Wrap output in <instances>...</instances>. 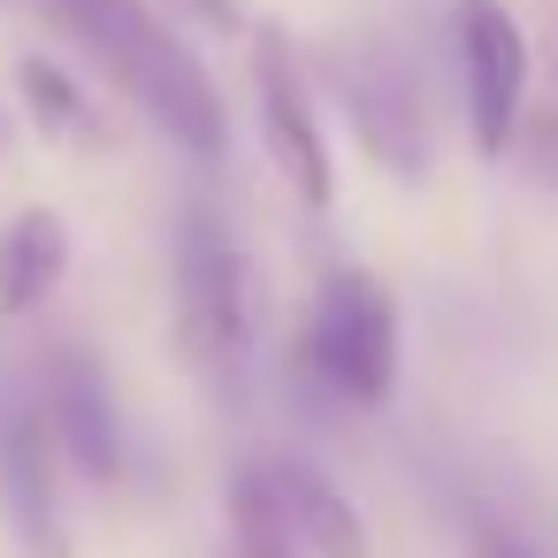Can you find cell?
<instances>
[{
  "label": "cell",
  "instance_id": "cell-13",
  "mask_svg": "<svg viewBox=\"0 0 558 558\" xmlns=\"http://www.w3.org/2000/svg\"><path fill=\"white\" fill-rule=\"evenodd\" d=\"M184 9H192V16H207L215 32H238V24H245V9H238V0H184Z\"/></svg>",
  "mask_w": 558,
  "mask_h": 558
},
{
  "label": "cell",
  "instance_id": "cell-9",
  "mask_svg": "<svg viewBox=\"0 0 558 558\" xmlns=\"http://www.w3.org/2000/svg\"><path fill=\"white\" fill-rule=\"evenodd\" d=\"M39 405H47V428H54L62 459H70L85 482H123V474H131L123 413H116V390H108L100 360H85L77 344L54 352L47 375H39Z\"/></svg>",
  "mask_w": 558,
  "mask_h": 558
},
{
  "label": "cell",
  "instance_id": "cell-5",
  "mask_svg": "<svg viewBox=\"0 0 558 558\" xmlns=\"http://www.w3.org/2000/svg\"><path fill=\"white\" fill-rule=\"evenodd\" d=\"M253 108H260V146L276 161V177L291 184L299 207H329L337 199V169H329V138H322V93H314V70L306 54L260 24L253 39Z\"/></svg>",
  "mask_w": 558,
  "mask_h": 558
},
{
  "label": "cell",
  "instance_id": "cell-10",
  "mask_svg": "<svg viewBox=\"0 0 558 558\" xmlns=\"http://www.w3.org/2000/svg\"><path fill=\"white\" fill-rule=\"evenodd\" d=\"M70 276V222L54 207H24L0 230V314H32Z\"/></svg>",
  "mask_w": 558,
  "mask_h": 558
},
{
  "label": "cell",
  "instance_id": "cell-4",
  "mask_svg": "<svg viewBox=\"0 0 558 558\" xmlns=\"http://www.w3.org/2000/svg\"><path fill=\"white\" fill-rule=\"evenodd\" d=\"M329 93H337L352 138L367 146V161H383L398 184H421V177H428L436 131H428L421 77L405 70L398 47H383V39H352V47H337V54H329Z\"/></svg>",
  "mask_w": 558,
  "mask_h": 558
},
{
  "label": "cell",
  "instance_id": "cell-11",
  "mask_svg": "<svg viewBox=\"0 0 558 558\" xmlns=\"http://www.w3.org/2000/svg\"><path fill=\"white\" fill-rule=\"evenodd\" d=\"M16 100H24L32 131H47V138H93V108H85V93H77V77L62 62L24 54L16 62Z\"/></svg>",
  "mask_w": 558,
  "mask_h": 558
},
{
  "label": "cell",
  "instance_id": "cell-8",
  "mask_svg": "<svg viewBox=\"0 0 558 558\" xmlns=\"http://www.w3.org/2000/svg\"><path fill=\"white\" fill-rule=\"evenodd\" d=\"M54 466H62V444H54V428H47L39 390L9 383V367H0V512H9L16 543H24L32 558H70Z\"/></svg>",
  "mask_w": 558,
  "mask_h": 558
},
{
  "label": "cell",
  "instance_id": "cell-1",
  "mask_svg": "<svg viewBox=\"0 0 558 558\" xmlns=\"http://www.w3.org/2000/svg\"><path fill=\"white\" fill-rule=\"evenodd\" d=\"M54 24L116 77V93L154 123L169 131L184 154L215 161L230 146V108L215 93V77L199 70V54L146 9V0H47Z\"/></svg>",
  "mask_w": 558,
  "mask_h": 558
},
{
  "label": "cell",
  "instance_id": "cell-2",
  "mask_svg": "<svg viewBox=\"0 0 558 558\" xmlns=\"http://www.w3.org/2000/svg\"><path fill=\"white\" fill-rule=\"evenodd\" d=\"M169 283H177V337L184 360L215 383L238 390L253 360V276L215 207H184L169 238Z\"/></svg>",
  "mask_w": 558,
  "mask_h": 558
},
{
  "label": "cell",
  "instance_id": "cell-12",
  "mask_svg": "<svg viewBox=\"0 0 558 558\" xmlns=\"http://www.w3.org/2000/svg\"><path fill=\"white\" fill-rule=\"evenodd\" d=\"M474 558H543V550L512 527H474Z\"/></svg>",
  "mask_w": 558,
  "mask_h": 558
},
{
  "label": "cell",
  "instance_id": "cell-3",
  "mask_svg": "<svg viewBox=\"0 0 558 558\" xmlns=\"http://www.w3.org/2000/svg\"><path fill=\"white\" fill-rule=\"evenodd\" d=\"M299 375L337 405H383L398 390V299L367 268L322 276L299 329Z\"/></svg>",
  "mask_w": 558,
  "mask_h": 558
},
{
  "label": "cell",
  "instance_id": "cell-7",
  "mask_svg": "<svg viewBox=\"0 0 558 558\" xmlns=\"http://www.w3.org/2000/svg\"><path fill=\"white\" fill-rule=\"evenodd\" d=\"M230 505L260 512L299 558H367V520H360V505H352L314 459H299V451H276V459L238 466Z\"/></svg>",
  "mask_w": 558,
  "mask_h": 558
},
{
  "label": "cell",
  "instance_id": "cell-6",
  "mask_svg": "<svg viewBox=\"0 0 558 558\" xmlns=\"http://www.w3.org/2000/svg\"><path fill=\"white\" fill-rule=\"evenodd\" d=\"M459 47V93H466V138L482 161H505L527 123V32L505 0H459L451 9Z\"/></svg>",
  "mask_w": 558,
  "mask_h": 558
},
{
  "label": "cell",
  "instance_id": "cell-14",
  "mask_svg": "<svg viewBox=\"0 0 558 558\" xmlns=\"http://www.w3.org/2000/svg\"><path fill=\"white\" fill-rule=\"evenodd\" d=\"M230 558H299V550H253V543H230Z\"/></svg>",
  "mask_w": 558,
  "mask_h": 558
}]
</instances>
